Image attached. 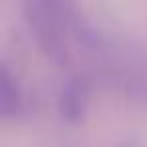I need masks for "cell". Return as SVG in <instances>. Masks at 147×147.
<instances>
[{"instance_id": "1", "label": "cell", "mask_w": 147, "mask_h": 147, "mask_svg": "<svg viewBox=\"0 0 147 147\" xmlns=\"http://www.w3.org/2000/svg\"><path fill=\"white\" fill-rule=\"evenodd\" d=\"M105 4L113 8L121 20L147 30V0H105Z\"/></svg>"}]
</instances>
